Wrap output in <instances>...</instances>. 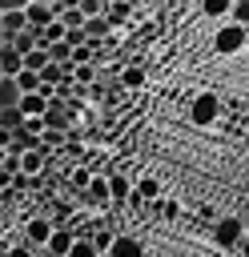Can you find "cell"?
<instances>
[{
  "instance_id": "6da1fadb",
  "label": "cell",
  "mask_w": 249,
  "mask_h": 257,
  "mask_svg": "<svg viewBox=\"0 0 249 257\" xmlns=\"http://www.w3.org/2000/svg\"><path fill=\"white\" fill-rule=\"evenodd\" d=\"M245 40H249V28H241V24H221L217 32H213V48L221 52V56H233V52H241L245 48Z\"/></svg>"
},
{
  "instance_id": "7a4b0ae2",
  "label": "cell",
  "mask_w": 249,
  "mask_h": 257,
  "mask_svg": "<svg viewBox=\"0 0 249 257\" xmlns=\"http://www.w3.org/2000/svg\"><path fill=\"white\" fill-rule=\"evenodd\" d=\"M48 169V149H20V161H16V173L36 181L40 173Z\"/></svg>"
},
{
  "instance_id": "3957f363",
  "label": "cell",
  "mask_w": 249,
  "mask_h": 257,
  "mask_svg": "<svg viewBox=\"0 0 249 257\" xmlns=\"http://www.w3.org/2000/svg\"><path fill=\"white\" fill-rule=\"evenodd\" d=\"M48 100H52V88H48V84H40L36 92H20L16 108H20V116H44Z\"/></svg>"
},
{
  "instance_id": "277c9868",
  "label": "cell",
  "mask_w": 249,
  "mask_h": 257,
  "mask_svg": "<svg viewBox=\"0 0 249 257\" xmlns=\"http://www.w3.org/2000/svg\"><path fill=\"white\" fill-rule=\"evenodd\" d=\"M52 229H56V225H52L48 217H28V221H24V245L44 253V241H48V233H52Z\"/></svg>"
},
{
  "instance_id": "5b68a950",
  "label": "cell",
  "mask_w": 249,
  "mask_h": 257,
  "mask_svg": "<svg viewBox=\"0 0 249 257\" xmlns=\"http://www.w3.org/2000/svg\"><path fill=\"white\" fill-rule=\"evenodd\" d=\"M104 257H145V241L141 237H129V233H112Z\"/></svg>"
},
{
  "instance_id": "8992f818",
  "label": "cell",
  "mask_w": 249,
  "mask_h": 257,
  "mask_svg": "<svg viewBox=\"0 0 249 257\" xmlns=\"http://www.w3.org/2000/svg\"><path fill=\"white\" fill-rule=\"evenodd\" d=\"M189 116H193V124H201V128L213 124V120H217V96H213V92H197Z\"/></svg>"
},
{
  "instance_id": "52a82bcc",
  "label": "cell",
  "mask_w": 249,
  "mask_h": 257,
  "mask_svg": "<svg viewBox=\"0 0 249 257\" xmlns=\"http://www.w3.org/2000/svg\"><path fill=\"white\" fill-rule=\"evenodd\" d=\"M84 205H92V209L108 205V181H104V173L88 177V185H84Z\"/></svg>"
},
{
  "instance_id": "ba28073f",
  "label": "cell",
  "mask_w": 249,
  "mask_h": 257,
  "mask_svg": "<svg viewBox=\"0 0 249 257\" xmlns=\"http://www.w3.org/2000/svg\"><path fill=\"white\" fill-rule=\"evenodd\" d=\"M72 241H76V237H72V233H68L64 225H56V229L48 233V241H44V253H48V257H64Z\"/></svg>"
},
{
  "instance_id": "9c48e42d",
  "label": "cell",
  "mask_w": 249,
  "mask_h": 257,
  "mask_svg": "<svg viewBox=\"0 0 249 257\" xmlns=\"http://www.w3.org/2000/svg\"><path fill=\"white\" fill-rule=\"evenodd\" d=\"M24 20H28V28H44L48 20H56V12L48 8V0H32L24 8Z\"/></svg>"
},
{
  "instance_id": "30bf717a",
  "label": "cell",
  "mask_w": 249,
  "mask_h": 257,
  "mask_svg": "<svg viewBox=\"0 0 249 257\" xmlns=\"http://www.w3.org/2000/svg\"><path fill=\"white\" fill-rule=\"evenodd\" d=\"M213 237H217V245H241V221H237V217H225V221H217Z\"/></svg>"
},
{
  "instance_id": "8fae6325",
  "label": "cell",
  "mask_w": 249,
  "mask_h": 257,
  "mask_svg": "<svg viewBox=\"0 0 249 257\" xmlns=\"http://www.w3.org/2000/svg\"><path fill=\"white\" fill-rule=\"evenodd\" d=\"M104 181H108V201H125L133 193V181L125 173H104Z\"/></svg>"
},
{
  "instance_id": "7c38bea8",
  "label": "cell",
  "mask_w": 249,
  "mask_h": 257,
  "mask_svg": "<svg viewBox=\"0 0 249 257\" xmlns=\"http://www.w3.org/2000/svg\"><path fill=\"white\" fill-rule=\"evenodd\" d=\"M0 28H4V44H8L16 32L28 28V20H24V12H0Z\"/></svg>"
},
{
  "instance_id": "4fadbf2b",
  "label": "cell",
  "mask_w": 249,
  "mask_h": 257,
  "mask_svg": "<svg viewBox=\"0 0 249 257\" xmlns=\"http://www.w3.org/2000/svg\"><path fill=\"white\" fill-rule=\"evenodd\" d=\"M108 32H112V28H108V20H104V16H88V20H84V40L100 44Z\"/></svg>"
},
{
  "instance_id": "5bb4252c",
  "label": "cell",
  "mask_w": 249,
  "mask_h": 257,
  "mask_svg": "<svg viewBox=\"0 0 249 257\" xmlns=\"http://www.w3.org/2000/svg\"><path fill=\"white\" fill-rule=\"evenodd\" d=\"M0 68H4V76H16L20 72V52L12 44H0Z\"/></svg>"
},
{
  "instance_id": "9a60e30c",
  "label": "cell",
  "mask_w": 249,
  "mask_h": 257,
  "mask_svg": "<svg viewBox=\"0 0 249 257\" xmlns=\"http://www.w3.org/2000/svg\"><path fill=\"white\" fill-rule=\"evenodd\" d=\"M16 100H20L16 80H12V76H0V108H16Z\"/></svg>"
},
{
  "instance_id": "2e32d148",
  "label": "cell",
  "mask_w": 249,
  "mask_h": 257,
  "mask_svg": "<svg viewBox=\"0 0 249 257\" xmlns=\"http://www.w3.org/2000/svg\"><path fill=\"white\" fill-rule=\"evenodd\" d=\"M8 44H12L20 56H24V52H32V48H40V44H36V28H24V32H16Z\"/></svg>"
},
{
  "instance_id": "e0dca14e",
  "label": "cell",
  "mask_w": 249,
  "mask_h": 257,
  "mask_svg": "<svg viewBox=\"0 0 249 257\" xmlns=\"http://www.w3.org/2000/svg\"><path fill=\"white\" fill-rule=\"evenodd\" d=\"M64 257H104V253H100L88 237H76V241L68 245V253H64Z\"/></svg>"
},
{
  "instance_id": "ac0fdd59",
  "label": "cell",
  "mask_w": 249,
  "mask_h": 257,
  "mask_svg": "<svg viewBox=\"0 0 249 257\" xmlns=\"http://www.w3.org/2000/svg\"><path fill=\"white\" fill-rule=\"evenodd\" d=\"M120 84H125V88H141V84H145V68H141V64H125V68H120Z\"/></svg>"
},
{
  "instance_id": "d6986e66",
  "label": "cell",
  "mask_w": 249,
  "mask_h": 257,
  "mask_svg": "<svg viewBox=\"0 0 249 257\" xmlns=\"http://www.w3.org/2000/svg\"><path fill=\"white\" fill-rule=\"evenodd\" d=\"M12 80H16L20 92H36V88H40V72H32V68H20Z\"/></svg>"
},
{
  "instance_id": "ffe728a7",
  "label": "cell",
  "mask_w": 249,
  "mask_h": 257,
  "mask_svg": "<svg viewBox=\"0 0 249 257\" xmlns=\"http://www.w3.org/2000/svg\"><path fill=\"white\" fill-rule=\"evenodd\" d=\"M0 128H8L12 137L24 128V116H20V108H0Z\"/></svg>"
},
{
  "instance_id": "44dd1931",
  "label": "cell",
  "mask_w": 249,
  "mask_h": 257,
  "mask_svg": "<svg viewBox=\"0 0 249 257\" xmlns=\"http://www.w3.org/2000/svg\"><path fill=\"white\" fill-rule=\"evenodd\" d=\"M125 16H129V4H116V0H108V4H104V20H108V28L125 24Z\"/></svg>"
},
{
  "instance_id": "7402d4cb",
  "label": "cell",
  "mask_w": 249,
  "mask_h": 257,
  "mask_svg": "<svg viewBox=\"0 0 249 257\" xmlns=\"http://www.w3.org/2000/svg\"><path fill=\"white\" fill-rule=\"evenodd\" d=\"M44 64H48V52H44V48H32V52H24V56H20V68H32V72H40Z\"/></svg>"
},
{
  "instance_id": "603a6c76",
  "label": "cell",
  "mask_w": 249,
  "mask_h": 257,
  "mask_svg": "<svg viewBox=\"0 0 249 257\" xmlns=\"http://www.w3.org/2000/svg\"><path fill=\"white\" fill-rule=\"evenodd\" d=\"M133 193H137L141 201H153V197H161V185H157V177H145V181L133 185Z\"/></svg>"
},
{
  "instance_id": "cb8c5ba5",
  "label": "cell",
  "mask_w": 249,
  "mask_h": 257,
  "mask_svg": "<svg viewBox=\"0 0 249 257\" xmlns=\"http://www.w3.org/2000/svg\"><path fill=\"white\" fill-rule=\"evenodd\" d=\"M229 20L241 24V28H249V0H233L229 4Z\"/></svg>"
},
{
  "instance_id": "d4e9b609",
  "label": "cell",
  "mask_w": 249,
  "mask_h": 257,
  "mask_svg": "<svg viewBox=\"0 0 249 257\" xmlns=\"http://www.w3.org/2000/svg\"><path fill=\"white\" fill-rule=\"evenodd\" d=\"M44 52H48V60H52V64H68V56H72V48H68L64 40H56V44H48Z\"/></svg>"
},
{
  "instance_id": "484cf974",
  "label": "cell",
  "mask_w": 249,
  "mask_h": 257,
  "mask_svg": "<svg viewBox=\"0 0 249 257\" xmlns=\"http://www.w3.org/2000/svg\"><path fill=\"white\" fill-rule=\"evenodd\" d=\"M197 4H201L205 16H229V4L233 0H197Z\"/></svg>"
},
{
  "instance_id": "4316f807",
  "label": "cell",
  "mask_w": 249,
  "mask_h": 257,
  "mask_svg": "<svg viewBox=\"0 0 249 257\" xmlns=\"http://www.w3.org/2000/svg\"><path fill=\"white\" fill-rule=\"evenodd\" d=\"M40 120H44V128H68V116H64L60 108H44Z\"/></svg>"
},
{
  "instance_id": "83f0119b",
  "label": "cell",
  "mask_w": 249,
  "mask_h": 257,
  "mask_svg": "<svg viewBox=\"0 0 249 257\" xmlns=\"http://www.w3.org/2000/svg\"><path fill=\"white\" fill-rule=\"evenodd\" d=\"M104 4H108V0H76V8H80L84 20H88V16H104Z\"/></svg>"
},
{
  "instance_id": "f1b7e54d",
  "label": "cell",
  "mask_w": 249,
  "mask_h": 257,
  "mask_svg": "<svg viewBox=\"0 0 249 257\" xmlns=\"http://www.w3.org/2000/svg\"><path fill=\"white\" fill-rule=\"evenodd\" d=\"M56 20H60L64 28H80V24H84V16H80V8H76V4H72V8H64Z\"/></svg>"
},
{
  "instance_id": "f546056e",
  "label": "cell",
  "mask_w": 249,
  "mask_h": 257,
  "mask_svg": "<svg viewBox=\"0 0 249 257\" xmlns=\"http://www.w3.org/2000/svg\"><path fill=\"white\" fill-rule=\"evenodd\" d=\"M32 0H0V12H24Z\"/></svg>"
},
{
  "instance_id": "4dcf8cb0",
  "label": "cell",
  "mask_w": 249,
  "mask_h": 257,
  "mask_svg": "<svg viewBox=\"0 0 249 257\" xmlns=\"http://www.w3.org/2000/svg\"><path fill=\"white\" fill-rule=\"evenodd\" d=\"M4 257H36V249H28V245H20V249H8Z\"/></svg>"
},
{
  "instance_id": "1f68e13d",
  "label": "cell",
  "mask_w": 249,
  "mask_h": 257,
  "mask_svg": "<svg viewBox=\"0 0 249 257\" xmlns=\"http://www.w3.org/2000/svg\"><path fill=\"white\" fill-rule=\"evenodd\" d=\"M108 241H112V233H100V237H92V245H96V249H100V253H104V249H108Z\"/></svg>"
},
{
  "instance_id": "d6a6232c",
  "label": "cell",
  "mask_w": 249,
  "mask_h": 257,
  "mask_svg": "<svg viewBox=\"0 0 249 257\" xmlns=\"http://www.w3.org/2000/svg\"><path fill=\"white\" fill-rule=\"evenodd\" d=\"M8 145H12V133H8V128H0V153H4Z\"/></svg>"
},
{
  "instance_id": "836d02e7",
  "label": "cell",
  "mask_w": 249,
  "mask_h": 257,
  "mask_svg": "<svg viewBox=\"0 0 249 257\" xmlns=\"http://www.w3.org/2000/svg\"><path fill=\"white\" fill-rule=\"evenodd\" d=\"M0 44H4V28H0Z\"/></svg>"
},
{
  "instance_id": "e575fe53",
  "label": "cell",
  "mask_w": 249,
  "mask_h": 257,
  "mask_svg": "<svg viewBox=\"0 0 249 257\" xmlns=\"http://www.w3.org/2000/svg\"><path fill=\"white\" fill-rule=\"evenodd\" d=\"M185 4H197V0H185Z\"/></svg>"
},
{
  "instance_id": "d590c367",
  "label": "cell",
  "mask_w": 249,
  "mask_h": 257,
  "mask_svg": "<svg viewBox=\"0 0 249 257\" xmlns=\"http://www.w3.org/2000/svg\"><path fill=\"white\" fill-rule=\"evenodd\" d=\"M0 76H4V68H0Z\"/></svg>"
},
{
  "instance_id": "8d00e7d4",
  "label": "cell",
  "mask_w": 249,
  "mask_h": 257,
  "mask_svg": "<svg viewBox=\"0 0 249 257\" xmlns=\"http://www.w3.org/2000/svg\"><path fill=\"white\" fill-rule=\"evenodd\" d=\"M40 257H48V253H40Z\"/></svg>"
}]
</instances>
